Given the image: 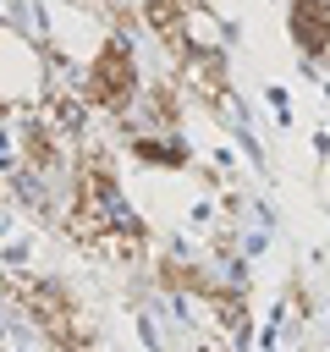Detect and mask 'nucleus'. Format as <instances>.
<instances>
[{
  "label": "nucleus",
  "mask_w": 330,
  "mask_h": 352,
  "mask_svg": "<svg viewBox=\"0 0 330 352\" xmlns=\"http://www.w3.org/2000/svg\"><path fill=\"white\" fill-rule=\"evenodd\" d=\"M192 352H226V346H192Z\"/></svg>",
  "instance_id": "nucleus-10"
},
{
  "label": "nucleus",
  "mask_w": 330,
  "mask_h": 352,
  "mask_svg": "<svg viewBox=\"0 0 330 352\" xmlns=\"http://www.w3.org/2000/svg\"><path fill=\"white\" fill-rule=\"evenodd\" d=\"M226 44H231V28L220 22V11H214V6H204V0H182V11H176V38H170V50L226 55Z\"/></svg>",
  "instance_id": "nucleus-5"
},
{
  "label": "nucleus",
  "mask_w": 330,
  "mask_h": 352,
  "mask_svg": "<svg viewBox=\"0 0 330 352\" xmlns=\"http://www.w3.org/2000/svg\"><path fill=\"white\" fill-rule=\"evenodd\" d=\"M44 88H50V60L0 22V104L6 110H33L44 99Z\"/></svg>",
  "instance_id": "nucleus-3"
},
{
  "label": "nucleus",
  "mask_w": 330,
  "mask_h": 352,
  "mask_svg": "<svg viewBox=\"0 0 330 352\" xmlns=\"http://www.w3.org/2000/svg\"><path fill=\"white\" fill-rule=\"evenodd\" d=\"M138 6H154V0H138Z\"/></svg>",
  "instance_id": "nucleus-11"
},
{
  "label": "nucleus",
  "mask_w": 330,
  "mask_h": 352,
  "mask_svg": "<svg viewBox=\"0 0 330 352\" xmlns=\"http://www.w3.org/2000/svg\"><path fill=\"white\" fill-rule=\"evenodd\" d=\"M82 88V104L88 110H110V116H126L132 104H138V60H132V44L121 38V33H104L99 38V50H94V60L82 66V77H77Z\"/></svg>",
  "instance_id": "nucleus-2"
},
{
  "label": "nucleus",
  "mask_w": 330,
  "mask_h": 352,
  "mask_svg": "<svg viewBox=\"0 0 330 352\" xmlns=\"http://www.w3.org/2000/svg\"><path fill=\"white\" fill-rule=\"evenodd\" d=\"M6 286L22 297V308H28V319L44 330V341H55L60 352H88V346H94L99 324H94V314H88L66 286L38 280V275H11Z\"/></svg>",
  "instance_id": "nucleus-1"
},
{
  "label": "nucleus",
  "mask_w": 330,
  "mask_h": 352,
  "mask_svg": "<svg viewBox=\"0 0 330 352\" xmlns=\"http://www.w3.org/2000/svg\"><path fill=\"white\" fill-rule=\"evenodd\" d=\"M132 154H138V160H148V165H170V170H176V165H187V148H182L170 132H160V126H143V132L132 138Z\"/></svg>",
  "instance_id": "nucleus-8"
},
{
  "label": "nucleus",
  "mask_w": 330,
  "mask_h": 352,
  "mask_svg": "<svg viewBox=\"0 0 330 352\" xmlns=\"http://www.w3.org/2000/svg\"><path fill=\"white\" fill-rule=\"evenodd\" d=\"M176 55V88H182V99H198V104H209V110H231V82H226V60L220 55H198V50H170Z\"/></svg>",
  "instance_id": "nucleus-4"
},
{
  "label": "nucleus",
  "mask_w": 330,
  "mask_h": 352,
  "mask_svg": "<svg viewBox=\"0 0 330 352\" xmlns=\"http://www.w3.org/2000/svg\"><path fill=\"white\" fill-rule=\"evenodd\" d=\"M6 297H11V286H6V275H0V302H6Z\"/></svg>",
  "instance_id": "nucleus-9"
},
{
  "label": "nucleus",
  "mask_w": 330,
  "mask_h": 352,
  "mask_svg": "<svg viewBox=\"0 0 330 352\" xmlns=\"http://www.w3.org/2000/svg\"><path fill=\"white\" fill-rule=\"evenodd\" d=\"M50 33H55L60 55H66V60H82V66L94 60V50H99V38H104L99 22H94L82 6H55V11H50Z\"/></svg>",
  "instance_id": "nucleus-6"
},
{
  "label": "nucleus",
  "mask_w": 330,
  "mask_h": 352,
  "mask_svg": "<svg viewBox=\"0 0 330 352\" xmlns=\"http://www.w3.org/2000/svg\"><path fill=\"white\" fill-rule=\"evenodd\" d=\"M292 38L308 60L330 55V0H292Z\"/></svg>",
  "instance_id": "nucleus-7"
}]
</instances>
